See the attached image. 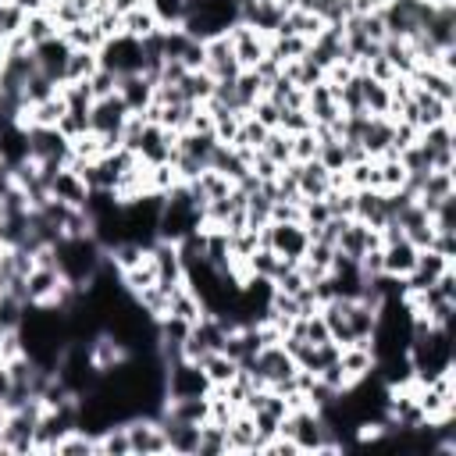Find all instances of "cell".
Instances as JSON below:
<instances>
[{
	"label": "cell",
	"mask_w": 456,
	"mask_h": 456,
	"mask_svg": "<svg viewBox=\"0 0 456 456\" xmlns=\"http://www.w3.org/2000/svg\"><path fill=\"white\" fill-rule=\"evenodd\" d=\"M50 253H53V267L71 285H86L103 267V260H107V249L100 246V239L93 232H86V235H61L50 246Z\"/></svg>",
	"instance_id": "6da1fadb"
},
{
	"label": "cell",
	"mask_w": 456,
	"mask_h": 456,
	"mask_svg": "<svg viewBox=\"0 0 456 456\" xmlns=\"http://www.w3.org/2000/svg\"><path fill=\"white\" fill-rule=\"evenodd\" d=\"M200 228H203V207L196 203V196L189 192V185L178 182L175 189L164 192L160 217H157V239L182 242V239L196 235Z\"/></svg>",
	"instance_id": "7a4b0ae2"
},
{
	"label": "cell",
	"mask_w": 456,
	"mask_h": 456,
	"mask_svg": "<svg viewBox=\"0 0 456 456\" xmlns=\"http://www.w3.org/2000/svg\"><path fill=\"white\" fill-rule=\"evenodd\" d=\"M278 435L292 438L299 452H338L342 449V442L335 438V431L328 428V420L321 417V410H314V406L289 410L285 420H281V428H278Z\"/></svg>",
	"instance_id": "3957f363"
},
{
	"label": "cell",
	"mask_w": 456,
	"mask_h": 456,
	"mask_svg": "<svg viewBox=\"0 0 456 456\" xmlns=\"http://www.w3.org/2000/svg\"><path fill=\"white\" fill-rule=\"evenodd\" d=\"M96 57H100V68L114 71L118 78L121 75H132V71H146V46H142V39L125 36V32L103 39V46L96 50Z\"/></svg>",
	"instance_id": "277c9868"
},
{
	"label": "cell",
	"mask_w": 456,
	"mask_h": 456,
	"mask_svg": "<svg viewBox=\"0 0 456 456\" xmlns=\"http://www.w3.org/2000/svg\"><path fill=\"white\" fill-rule=\"evenodd\" d=\"M164 395L167 399H189V395H210V381L196 360H171L164 363Z\"/></svg>",
	"instance_id": "5b68a950"
},
{
	"label": "cell",
	"mask_w": 456,
	"mask_h": 456,
	"mask_svg": "<svg viewBox=\"0 0 456 456\" xmlns=\"http://www.w3.org/2000/svg\"><path fill=\"white\" fill-rule=\"evenodd\" d=\"M25 132H28V160H36L43 167H61L71 160V139L61 128L32 125Z\"/></svg>",
	"instance_id": "8992f818"
},
{
	"label": "cell",
	"mask_w": 456,
	"mask_h": 456,
	"mask_svg": "<svg viewBox=\"0 0 456 456\" xmlns=\"http://www.w3.org/2000/svg\"><path fill=\"white\" fill-rule=\"evenodd\" d=\"M260 246H271L285 260H299L310 246V235L303 221H267L260 228Z\"/></svg>",
	"instance_id": "52a82bcc"
},
{
	"label": "cell",
	"mask_w": 456,
	"mask_h": 456,
	"mask_svg": "<svg viewBox=\"0 0 456 456\" xmlns=\"http://www.w3.org/2000/svg\"><path fill=\"white\" fill-rule=\"evenodd\" d=\"M417 142L431 157V167H438V171H452L456 167V132H452V121L420 128L417 132Z\"/></svg>",
	"instance_id": "ba28073f"
},
{
	"label": "cell",
	"mask_w": 456,
	"mask_h": 456,
	"mask_svg": "<svg viewBox=\"0 0 456 456\" xmlns=\"http://www.w3.org/2000/svg\"><path fill=\"white\" fill-rule=\"evenodd\" d=\"M128 445L132 456H167V442H164V428L157 417H128Z\"/></svg>",
	"instance_id": "9c48e42d"
},
{
	"label": "cell",
	"mask_w": 456,
	"mask_h": 456,
	"mask_svg": "<svg viewBox=\"0 0 456 456\" xmlns=\"http://www.w3.org/2000/svg\"><path fill=\"white\" fill-rule=\"evenodd\" d=\"M228 43H232V50H235L239 68H256V64L267 57V43H271V36L256 32V28L246 25V21H235V25L228 28Z\"/></svg>",
	"instance_id": "30bf717a"
},
{
	"label": "cell",
	"mask_w": 456,
	"mask_h": 456,
	"mask_svg": "<svg viewBox=\"0 0 456 456\" xmlns=\"http://www.w3.org/2000/svg\"><path fill=\"white\" fill-rule=\"evenodd\" d=\"M89 192H93V189L86 185V178H82L71 164L53 167L50 178H46V196H50V200H61V203H68V207H86Z\"/></svg>",
	"instance_id": "8fae6325"
},
{
	"label": "cell",
	"mask_w": 456,
	"mask_h": 456,
	"mask_svg": "<svg viewBox=\"0 0 456 456\" xmlns=\"http://www.w3.org/2000/svg\"><path fill=\"white\" fill-rule=\"evenodd\" d=\"M374 246H381L378 228H370V224H363V221H356V217H342V221H338L335 249H338L342 256L360 260V256H363L367 249H374Z\"/></svg>",
	"instance_id": "7c38bea8"
},
{
	"label": "cell",
	"mask_w": 456,
	"mask_h": 456,
	"mask_svg": "<svg viewBox=\"0 0 456 456\" xmlns=\"http://www.w3.org/2000/svg\"><path fill=\"white\" fill-rule=\"evenodd\" d=\"M128 107H125V100L114 93V96H103V100H93V107H89V132H96V135H118L121 139V128H125V121H128Z\"/></svg>",
	"instance_id": "4fadbf2b"
},
{
	"label": "cell",
	"mask_w": 456,
	"mask_h": 456,
	"mask_svg": "<svg viewBox=\"0 0 456 456\" xmlns=\"http://www.w3.org/2000/svg\"><path fill=\"white\" fill-rule=\"evenodd\" d=\"M150 260L157 267V281L164 289H178L185 285V267H182V253H178V242H167V239H157L150 246Z\"/></svg>",
	"instance_id": "5bb4252c"
},
{
	"label": "cell",
	"mask_w": 456,
	"mask_h": 456,
	"mask_svg": "<svg viewBox=\"0 0 456 456\" xmlns=\"http://www.w3.org/2000/svg\"><path fill=\"white\" fill-rule=\"evenodd\" d=\"M61 285H64V278H61V271H57L53 264H36V267L28 271L25 285H21V299H25V303H50V306H53Z\"/></svg>",
	"instance_id": "9a60e30c"
},
{
	"label": "cell",
	"mask_w": 456,
	"mask_h": 456,
	"mask_svg": "<svg viewBox=\"0 0 456 456\" xmlns=\"http://www.w3.org/2000/svg\"><path fill=\"white\" fill-rule=\"evenodd\" d=\"M32 57H36V68H39L43 75H50L57 86H64V71H68L71 46H68V39H64L61 32H57L53 39H46V43L32 46Z\"/></svg>",
	"instance_id": "2e32d148"
},
{
	"label": "cell",
	"mask_w": 456,
	"mask_h": 456,
	"mask_svg": "<svg viewBox=\"0 0 456 456\" xmlns=\"http://www.w3.org/2000/svg\"><path fill=\"white\" fill-rule=\"evenodd\" d=\"M203 68H207L217 82H232V78L242 71L239 61H235V50H232V43H228V32L203 43Z\"/></svg>",
	"instance_id": "e0dca14e"
},
{
	"label": "cell",
	"mask_w": 456,
	"mask_h": 456,
	"mask_svg": "<svg viewBox=\"0 0 456 456\" xmlns=\"http://www.w3.org/2000/svg\"><path fill=\"white\" fill-rule=\"evenodd\" d=\"M306 114H310L314 125H335L346 114L342 103H338V96H335V86L328 78L306 89Z\"/></svg>",
	"instance_id": "ac0fdd59"
},
{
	"label": "cell",
	"mask_w": 456,
	"mask_h": 456,
	"mask_svg": "<svg viewBox=\"0 0 456 456\" xmlns=\"http://www.w3.org/2000/svg\"><path fill=\"white\" fill-rule=\"evenodd\" d=\"M135 157L142 164H164V160H171L175 157V132L146 121V128H142V135L135 142Z\"/></svg>",
	"instance_id": "d6986e66"
},
{
	"label": "cell",
	"mask_w": 456,
	"mask_h": 456,
	"mask_svg": "<svg viewBox=\"0 0 456 456\" xmlns=\"http://www.w3.org/2000/svg\"><path fill=\"white\" fill-rule=\"evenodd\" d=\"M417 246L406 239V235H395V239H388V242H381V264H385V274H392V278H406L410 271H413V264H417Z\"/></svg>",
	"instance_id": "ffe728a7"
},
{
	"label": "cell",
	"mask_w": 456,
	"mask_h": 456,
	"mask_svg": "<svg viewBox=\"0 0 456 456\" xmlns=\"http://www.w3.org/2000/svg\"><path fill=\"white\" fill-rule=\"evenodd\" d=\"M153 89H157V82L146 71H132V75H121L118 78V96L125 100V107L132 114H142L153 103Z\"/></svg>",
	"instance_id": "44dd1931"
},
{
	"label": "cell",
	"mask_w": 456,
	"mask_h": 456,
	"mask_svg": "<svg viewBox=\"0 0 456 456\" xmlns=\"http://www.w3.org/2000/svg\"><path fill=\"white\" fill-rule=\"evenodd\" d=\"M292 167H296V192H299V200H321L331 189V171L321 160H303V164L292 160Z\"/></svg>",
	"instance_id": "7402d4cb"
},
{
	"label": "cell",
	"mask_w": 456,
	"mask_h": 456,
	"mask_svg": "<svg viewBox=\"0 0 456 456\" xmlns=\"http://www.w3.org/2000/svg\"><path fill=\"white\" fill-rule=\"evenodd\" d=\"M338 370H342L346 385L374 374V349H370V342H349V346H342L338 349Z\"/></svg>",
	"instance_id": "603a6c76"
},
{
	"label": "cell",
	"mask_w": 456,
	"mask_h": 456,
	"mask_svg": "<svg viewBox=\"0 0 456 456\" xmlns=\"http://www.w3.org/2000/svg\"><path fill=\"white\" fill-rule=\"evenodd\" d=\"M410 82H413V86H420L424 93H431V96L445 100V103H456V75H449V71H442V68L417 64V68L410 71Z\"/></svg>",
	"instance_id": "cb8c5ba5"
},
{
	"label": "cell",
	"mask_w": 456,
	"mask_h": 456,
	"mask_svg": "<svg viewBox=\"0 0 456 456\" xmlns=\"http://www.w3.org/2000/svg\"><path fill=\"white\" fill-rule=\"evenodd\" d=\"M160 428H164V442H167V452L171 456H196V445H200V424H182V420H171L164 413H157Z\"/></svg>",
	"instance_id": "d4e9b609"
},
{
	"label": "cell",
	"mask_w": 456,
	"mask_h": 456,
	"mask_svg": "<svg viewBox=\"0 0 456 456\" xmlns=\"http://www.w3.org/2000/svg\"><path fill=\"white\" fill-rule=\"evenodd\" d=\"M224 435H228V452H260V435H256L253 413L235 410V417L224 424Z\"/></svg>",
	"instance_id": "484cf974"
},
{
	"label": "cell",
	"mask_w": 456,
	"mask_h": 456,
	"mask_svg": "<svg viewBox=\"0 0 456 456\" xmlns=\"http://www.w3.org/2000/svg\"><path fill=\"white\" fill-rule=\"evenodd\" d=\"M360 146L367 157H385L392 153V118L385 114H370L363 132H360Z\"/></svg>",
	"instance_id": "4316f807"
},
{
	"label": "cell",
	"mask_w": 456,
	"mask_h": 456,
	"mask_svg": "<svg viewBox=\"0 0 456 456\" xmlns=\"http://www.w3.org/2000/svg\"><path fill=\"white\" fill-rule=\"evenodd\" d=\"M410 100H413V110H417V128H428V125H442V121H452V103H445V100H438V96L424 93L420 86H413Z\"/></svg>",
	"instance_id": "83f0119b"
},
{
	"label": "cell",
	"mask_w": 456,
	"mask_h": 456,
	"mask_svg": "<svg viewBox=\"0 0 456 456\" xmlns=\"http://www.w3.org/2000/svg\"><path fill=\"white\" fill-rule=\"evenodd\" d=\"M353 217L363 221V224H370V228H381L388 221V200H385V192H378V189H356Z\"/></svg>",
	"instance_id": "f1b7e54d"
},
{
	"label": "cell",
	"mask_w": 456,
	"mask_h": 456,
	"mask_svg": "<svg viewBox=\"0 0 456 456\" xmlns=\"http://www.w3.org/2000/svg\"><path fill=\"white\" fill-rule=\"evenodd\" d=\"M289 264H296V260H285V256H278L271 246H256L249 256H246V264H242V274H256V278H267L271 285H274V278L289 267Z\"/></svg>",
	"instance_id": "f546056e"
},
{
	"label": "cell",
	"mask_w": 456,
	"mask_h": 456,
	"mask_svg": "<svg viewBox=\"0 0 456 456\" xmlns=\"http://www.w3.org/2000/svg\"><path fill=\"white\" fill-rule=\"evenodd\" d=\"M214 86H217V78H214L207 68H192V71L182 75L178 93H182V100H189V103H207V100L214 96Z\"/></svg>",
	"instance_id": "4dcf8cb0"
},
{
	"label": "cell",
	"mask_w": 456,
	"mask_h": 456,
	"mask_svg": "<svg viewBox=\"0 0 456 456\" xmlns=\"http://www.w3.org/2000/svg\"><path fill=\"white\" fill-rule=\"evenodd\" d=\"M200 367H203V374H207V381H210V388H221V385H228L235 374H239V363L224 353V349H214V353H207L203 360H200Z\"/></svg>",
	"instance_id": "1f68e13d"
},
{
	"label": "cell",
	"mask_w": 456,
	"mask_h": 456,
	"mask_svg": "<svg viewBox=\"0 0 456 456\" xmlns=\"http://www.w3.org/2000/svg\"><path fill=\"white\" fill-rule=\"evenodd\" d=\"M381 57L399 71V75H410L417 68V53L410 46V39H399V36H385L381 39Z\"/></svg>",
	"instance_id": "d6a6232c"
},
{
	"label": "cell",
	"mask_w": 456,
	"mask_h": 456,
	"mask_svg": "<svg viewBox=\"0 0 456 456\" xmlns=\"http://www.w3.org/2000/svg\"><path fill=\"white\" fill-rule=\"evenodd\" d=\"M157 28H164V25L157 21V14H153V7H150V4H142V7H135V11H125V14H121V32H125V36L146 39V36H153Z\"/></svg>",
	"instance_id": "836d02e7"
},
{
	"label": "cell",
	"mask_w": 456,
	"mask_h": 456,
	"mask_svg": "<svg viewBox=\"0 0 456 456\" xmlns=\"http://www.w3.org/2000/svg\"><path fill=\"white\" fill-rule=\"evenodd\" d=\"M57 32H61V25L53 21V14H46V11H28V14H25L21 36L28 39V46H39V43L53 39Z\"/></svg>",
	"instance_id": "e575fe53"
},
{
	"label": "cell",
	"mask_w": 456,
	"mask_h": 456,
	"mask_svg": "<svg viewBox=\"0 0 456 456\" xmlns=\"http://www.w3.org/2000/svg\"><path fill=\"white\" fill-rule=\"evenodd\" d=\"M360 89H363V110L367 114H388V107H392L388 82H378L367 71H360Z\"/></svg>",
	"instance_id": "d590c367"
},
{
	"label": "cell",
	"mask_w": 456,
	"mask_h": 456,
	"mask_svg": "<svg viewBox=\"0 0 456 456\" xmlns=\"http://www.w3.org/2000/svg\"><path fill=\"white\" fill-rule=\"evenodd\" d=\"M167 314L171 317H182V321H189V324H196L207 310H203V303H200V296L189 289V285H178L175 292H171V303H167Z\"/></svg>",
	"instance_id": "8d00e7d4"
},
{
	"label": "cell",
	"mask_w": 456,
	"mask_h": 456,
	"mask_svg": "<svg viewBox=\"0 0 456 456\" xmlns=\"http://www.w3.org/2000/svg\"><path fill=\"white\" fill-rule=\"evenodd\" d=\"M374 175H378V189L381 192H392V189H403L406 185V167L399 164L395 153L374 157Z\"/></svg>",
	"instance_id": "74e56055"
},
{
	"label": "cell",
	"mask_w": 456,
	"mask_h": 456,
	"mask_svg": "<svg viewBox=\"0 0 456 456\" xmlns=\"http://www.w3.org/2000/svg\"><path fill=\"white\" fill-rule=\"evenodd\" d=\"M281 71L299 86V89H310V86H317V82H324V68L310 57V53H303L299 61H289V64H281Z\"/></svg>",
	"instance_id": "f35d334b"
},
{
	"label": "cell",
	"mask_w": 456,
	"mask_h": 456,
	"mask_svg": "<svg viewBox=\"0 0 456 456\" xmlns=\"http://www.w3.org/2000/svg\"><path fill=\"white\" fill-rule=\"evenodd\" d=\"M61 36L68 39L71 50H100V46H103V32L96 28V21L68 25V28H61Z\"/></svg>",
	"instance_id": "ab89813d"
},
{
	"label": "cell",
	"mask_w": 456,
	"mask_h": 456,
	"mask_svg": "<svg viewBox=\"0 0 456 456\" xmlns=\"http://www.w3.org/2000/svg\"><path fill=\"white\" fill-rule=\"evenodd\" d=\"M96 452H100V456H132L125 420H118V424H110L107 431H100V438H96Z\"/></svg>",
	"instance_id": "60d3db41"
},
{
	"label": "cell",
	"mask_w": 456,
	"mask_h": 456,
	"mask_svg": "<svg viewBox=\"0 0 456 456\" xmlns=\"http://www.w3.org/2000/svg\"><path fill=\"white\" fill-rule=\"evenodd\" d=\"M228 452V435L221 424L207 420L200 424V445H196V456H224Z\"/></svg>",
	"instance_id": "b9f144b4"
},
{
	"label": "cell",
	"mask_w": 456,
	"mask_h": 456,
	"mask_svg": "<svg viewBox=\"0 0 456 456\" xmlns=\"http://www.w3.org/2000/svg\"><path fill=\"white\" fill-rule=\"evenodd\" d=\"M93 452H96V438H93L89 431H82V428L68 431V435L53 445V456H93Z\"/></svg>",
	"instance_id": "7bdbcfd3"
},
{
	"label": "cell",
	"mask_w": 456,
	"mask_h": 456,
	"mask_svg": "<svg viewBox=\"0 0 456 456\" xmlns=\"http://www.w3.org/2000/svg\"><path fill=\"white\" fill-rule=\"evenodd\" d=\"M260 153H264V157H271L278 167L292 164V135H289V132H281V128H271V132H267V139H264V146H260Z\"/></svg>",
	"instance_id": "ee69618b"
},
{
	"label": "cell",
	"mask_w": 456,
	"mask_h": 456,
	"mask_svg": "<svg viewBox=\"0 0 456 456\" xmlns=\"http://www.w3.org/2000/svg\"><path fill=\"white\" fill-rule=\"evenodd\" d=\"M96 68H100L96 50H71V57H68V71H64V82H86Z\"/></svg>",
	"instance_id": "f6af8a7d"
},
{
	"label": "cell",
	"mask_w": 456,
	"mask_h": 456,
	"mask_svg": "<svg viewBox=\"0 0 456 456\" xmlns=\"http://www.w3.org/2000/svg\"><path fill=\"white\" fill-rule=\"evenodd\" d=\"M157 281V267H153V260H150V249H146V256L135 264V267H128V271H121V285L135 296L139 289H146V285H153Z\"/></svg>",
	"instance_id": "bcb514c9"
},
{
	"label": "cell",
	"mask_w": 456,
	"mask_h": 456,
	"mask_svg": "<svg viewBox=\"0 0 456 456\" xmlns=\"http://www.w3.org/2000/svg\"><path fill=\"white\" fill-rule=\"evenodd\" d=\"M324 25H342L346 18H353V0H310V7Z\"/></svg>",
	"instance_id": "7dc6e473"
},
{
	"label": "cell",
	"mask_w": 456,
	"mask_h": 456,
	"mask_svg": "<svg viewBox=\"0 0 456 456\" xmlns=\"http://www.w3.org/2000/svg\"><path fill=\"white\" fill-rule=\"evenodd\" d=\"M267 132H271V128H264L253 114H246L242 125H239V132H235V142H232V146H239V150H260L264 139H267Z\"/></svg>",
	"instance_id": "c3c4849f"
},
{
	"label": "cell",
	"mask_w": 456,
	"mask_h": 456,
	"mask_svg": "<svg viewBox=\"0 0 456 456\" xmlns=\"http://www.w3.org/2000/svg\"><path fill=\"white\" fill-rule=\"evenodd\" d=\"M21 317H25V299L14 296V292H0V328L4 331H18Z\"/></svg>",
	"instance_id": "681fc988"
},
{
	"label": "cell",
	"mask_w": 456,
	"mask_h": 456,
	"mask_svg": "<svg viewBox=\"0 0 456 456\" xmlns=\"http://www.w3.org/2000/svg\"><path fill=\"white\" fill-rule=\"evenodd\" d=\"M317 132L314 128H306V132H296L292 135V160L296 164H303V160H317Z\"/></svg>",
	"instance_id": "f907efd6"
},
{
	"label": "cell",
	"mask_w": 456,
	"mask_h": 456,
	"mask_svg": "<svg viewBox=\"0 0 456 456\" xmlns=\"http://www.w3.org/2000/svg\"><path fill=\"white\" fill-rule=\"evenodd\" d=\"M86 82H89L93 100H103V96H114V93H118V75H114V71H107V68H96Z\"/></svg>",
	"instance_id": "816d5d0a"
},
{
	"label": "cell",
	"mask_w": 456,
	"mask_h": 456,
	"mask_svg": "<svg viewBox=\"0 0 456 456\" xmlns=\"http://www.w3.org/2000/svg\"><path fill=\"white\" fill-rule=\"evenodd\" d=\"M249 114H253L264 128H278V121H281V107H278L274 100H267V96H260V100L249 107Z\"/></svg>",
	"instance_id": "f5cc1de1"
},
{
	"label": "cell",
	"mask_w": 456,
	"mask_h": 456,
	"mask_svg": "<svg viewBox=\"0 0 456 456\" xmlns=\"http://www.w3.org/2000/svg\"><path fill=\"white\" fill-rule=\"evenodd\" d=\"M278 128H281V132H289V135H296V132H306V128H314V121H310L306 107H292V110H281V121H278Z\"/></svg>",
	"instance_id": "db71d44e"
},
{
	"label": "cell",
	"mask_w": 456,
	"mask_h": 456,
	"mask_svg": "<svg viewBox=\"0 0 456 456\" xmlns=\"http://www.w3.org/2000/svg\"><path fill=\"white\" fill-rule=\"evenodd\" d=\"M11 403V374H7V363L0 360V410H7Z\"/></svg>",
	"instance_id": "11a10c76"
},
{
	"label": "cell",
	"mask_w": 456,
	"mask_h": 456,
	"mask_svg": "<svg viewBox=\"0 0 456 456\" xmlns=\"http://www.w3.org/2000/svg\"><path fill=\"white\" fill-rule=\"evenodd\" d=\"M146 0H110V11L114 14H125V11H135V7H142Z\"/></svg>",
	"instance_id": "9f6ffc18"
},
{
	"label": "cell",
	"mask_w": 456,
	"mask_h": 456,
	"mask_svg": "<svg viewBox=\"0 0 456 456\" xmlns=\"http://www.w3.org/2000/svg\"><path fill=\"white\" fill-rule=\"evenodd\" d=\"M285 7H310V0H281Z\"/></svg>",
	"instance_id": "6f0895ef"
},
{
	"label": "cell",
	"mask_w": 456,
	"mask_h": 456,
	"mask_svg": "<svg viewBox=\"0 0 456 456\" xmlns=\"http://www.w3.org/2000/svg\"><path fill=\"white\" fill-rule=\"evenodd\" d=\"M428 4H456V0H428Z\"/></svg>",
	"instance_id": "680465c9"
},
{
	"label": "cell",
	"mask_w": 456,
	"mask_h": 456,
	"mask_svg": "<svg viewBox=\"0 0 456 456\" xmlns=\"http://www.w3.org/2000/svg\"><path fill=\"white\" fill-rule=\"evenodd\" d=\"M0 417H4V410H0Z\"/></svg>",
	"instance_id": "91938a15"
}]
</instances>
